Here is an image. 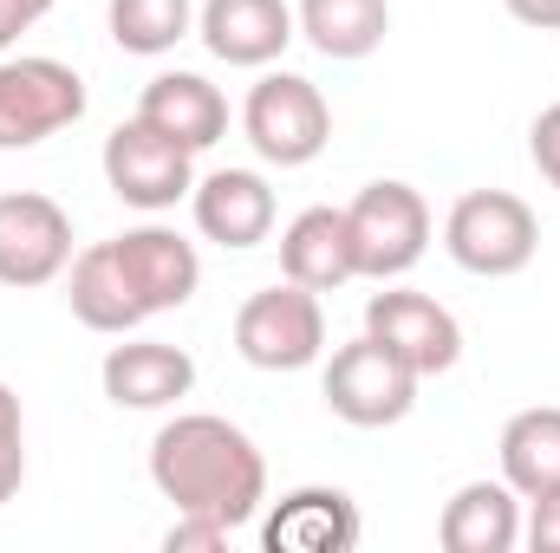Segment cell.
<instances>
[{
	"instance_id": "cell-1",
	"label": "cell",
	"mask_w": 560,
	"mask_h": 553,
	"mask_svg": "<svg viewBox=\"0 0 560 553\" xmlns=\"http://www.w3.org/2000/svg\"><path fill=\"white\" fill-rule=\"evenodd\" d=\"M150 482L176 515L248 528L268 508V456L242 423L215 411H176L150 436Z\"/></svg>"
},
{
	"instance_id": "cell-2",
	"label": "cell",
	"mask_w": 560,
	"mask_h": 553,
	"mask_svg": "<svg viewBox=\"0 0 560 553\" xmlns=\"http://www.w3.org/2000/svg\"><path fill=\"white\" fill-rule=\"evenodd\" d=\"M443 255L476 280H509L541 255V222L509 189H469L443 215Z\"/></svg>"
},
{
	"instance_id": "cell-3",
	"label": "cell",
	"mask_w": 560,
	"mask_h": 553,
	"mask_svg": "<svg viewBox=\"0 0 560 553\" xmlns=\"http://www.w3.org/2000/svg\"><path fill=\"white\" fill-rule=\"evenodd\" d=\"M242 131L255 143L261 163L275 169H300L313 163L326 143H332V105L313 79L300 72H261L248 85V105H242Z\"/></svg>"
},
{
	"instance_id": "cell-4",
	"label": "cell",
	"mask_w": 560,
	"mask_h": 553,
	"mask_svg": "<svg viewBox=\"0 0 560 553\" xmlns=\"http://www.w3.org/2000/svg\"><path fill=\"white\" fill-rule=\"evenodd\" d=\"M418 385H423L418 372L398 352H385L372 332H359L352 345H339L326 358V378H319L326 411L339 416V423H352V430H392V423H405L411 404H418Z\"/></svg>"
},
{
	"instance_id": "cell-5",
	"label": "cell",
	"mask_w": 560,
	"mask_h": 553,
	"mask_svg": "<svg viewBox=\"0 0 560 553\" xmlns=\"http://www.w3.org/2000/svg\"><path fill=\"white\" fill-rule=\"evenodd\" d=\"M235 352L255 372H306V365H319V352H326L319 293L300 286V280H275V286L248 293L242 313H235Z\"/></svg>"
},
{
	"instance_id": "cell-6",
	"label": "cell",
	"mask_w": 560,
	"mask_h": 553,
	"mask_svg": "<svg viewBox=\"0 0 560 553\" xmlns=\"http://www.w3.org/2000/svg\"><path fill=\"white\" fill-rule=\"evenodd\" d=\"M346 228H352V261L359 280H405L430 248V202H423L411 183H365L346 209Z\"/></svg>"
},
{
	"instance_id": "cell-7",
	"label": "cell",
	"mask_w": 560,
	"mask_h": 553,
	"mask_svg": "<svg viewBox=\"0 0 560 553\" xmlns=\"http://www.w3.org/2000/svg\"><path fill=\"white\" fill-rule=\"evenodd\" d=\"M85 118V79L66 59H0V150H33Z\"/></svg>"
},
{
	"instance_id": "cell-8",
	"label": "cell",
	"mask_w": 560,
	"mask_h": 553,
	"mask_svg": "<svg viewBox=\"0 0 560 553\" xmlns=\"http://www.w3.org/2000/svg\"><path fill=\"white\" fill-rule=\"evenodd\" d=\"M105 183H112V196L118 202H131L143 215H163V209H176L189 189H196V150H183L176 138H163V131H150L143 118L131 125H118L112 138H105Z\"/></svg>"
},
{
	"instance_id": "cell-9",
	"label": "cell",
	"mask_w": 560,
	"mask_h": 553,
	"mask_svg": "<svg viewBox=\"0 0 560 553\" xmlns=\"http://www.w3.org/2000/svg\"><path fill=\"white\" fill-rule=\"evenodd\" d=\"M365 332H372L385 352H398L418 378H443V372L463 358V326H456V313H450L443 299H430V293L392 286V280H385V293L365 299Z\"/></svg>"
},
{
	"instance_id": "cell-10",
	"label": "cell",
	"mask_w": 560,
	"mask_h": 553,
	"mask_svg": "<svg viewBox=\"0 0 560 553\" xmlns=\"http://www.w3.org/2000/svg\"><path fill=\"white\" fill-rule=\"evenodd\" d=\"M72 268V215L39 189L0 196V286H46Z\"/></svg>"
},
{
	"instance_id": "cell-11",
	"label": "cell",
	"mask_w": 560,
	"mask_h": 553,
	"mask_svg": "<svg viewBox=\"0 0 560 553\" xmlns=\"http://www.w3.org/2000/svg\"><path fill=\"white\" fill-rule=\"evenodd\" d=\"M112 261H118V274L131 286V299L143 306V319L189 306L196 286H202V255H196V242H183V235L163 228V222H143V228L112 235Z\"/></svg>"
},
{
	"instance_id": "cell-12",
	"label": "cell",
	"mask_w": 560,
	"mask_h": 553,
	"mask_svg": "<svg viewBox=\"0 0 560 553\" xmlns=\"http://www.w3.org/2000/svg\"><path fill=\"white\" fill-rule=\"evenodd\" d=\"M196 39L242 72H268L280 52L300 39L287 0H202L196 7Z\"/></svg>"
},
{
	"instance_id": "cell-13",
	"label": "cell",
	"mask_w": 560,
	"mask_h": 553,
	"mask_svg": "<svg viewBox=\"0 0 560 553\" xmlns=\"http://www.w3.org/2000/svg\"><path fill=\"white\" fill-rule=\"evenodd\" d=\"M98 385L118 411H170L196 391V358L183 345H163V339H125L105 352Z\"/></svg>"
},
{
	"instance_id": "cell-14",
	"label": "cell",
	"mask_w": 560,
	"mask_h": 553,
	"mask_svg": "<svg viewBox=\"0 0 560 553\" xmlns=\"http://www.w3.org/2000/svg\"><path fill=\"white\" fill-rule=\"evenodd\" d=\"M196 228L215 248H261L275 235V189L261 169H209L189 189Z\"/></svg>"
},
{
	"instance_id": "cell-15",
	"label": "cell",
	"mask_w": 560,
	"mask_h": 553,
	"mask_svg": "<svg viewBox=\"0 0 560 553\" xmlns=\"http://www.w3.org/2000/svg\"><path fill=\"white\" fill-rule=\"evenodd\" d=\"M359 534H365V521H359V502L346 489H293L261 521L268 553H352Z\"/></svg>"
},
{
	"instance_id": "cell-16",
	"label": "cell",
	"mask_w": 560,
	"mask_h": 553,
	"mask_svg": "<svg viewBox=\"0 0 560 553\" xmlns=\"http://www.w3.org/2000/svg\"><path fill=\"white\" fill-rule=\"evenodd\" d=\"M138 118L150 131L176 138L183 150H209L229 138V98L202 72H156L138 98Z\"/></svg>"
},
{
	"instance_id": "cell-17",
	"label": "cell",
	"mask_w": 560,
	"mask_h": 553,
	"mask_svg": "<svg viewBox=\"0 0 560 553\" xmlns=\"http://www.w3.org/2000/svg\"><path fill=\"white\" fill-rule=\"evenodd\" d=\"M436 541L450 553H515L522 548V495L502 475L463 482L436 515Z\"/></svg>"
},
{
	"instance_id": "cell-18",
	"label": "cell",
	"mask_w": 560,
	"mask_h": 553,
	"mask_svg": "<svg viewBox=\"0 0 560 553\" xmlns=\"http://www.w3.org/2000/svg\"><path fill=\"white\" fill-rule=\"evenodd\" d=\"M280 274L300 280V286H313V293H332V286L359 280L346 209H300V215L280 228Z\"/></svg>"
},
{
	"instance_id": "cell-19",
	"label": "cell",
	"mask_w": 560,
	"mask_h": 553,
	"mask_svg": "<svg viewBox=\"0 0 560 553\" xmlns=\"http://www.w3.org/2000/svg\"><path fill=\"white\" fill-rule=\"evenodd\" d=\"M293 26L300 39L319 52V59H372L392 33V0H300L293 7Z\"/></svg>"
},
{
	"instance_id": "cell-20",
	"label": "cell",
	"mask_w": 560,
	"mask_h": 553,
	"mask_svg": "<svg viewBox=\"0 0 560 553\" xmlns=\"http://www.w3.org/2000/svg\"><path fill=\"white\" fill-rule=\"evenodd\" d=\"M66 299H72V319L92 326V332L125 339V332L143 326V306L131 299V286H125L118 261H112V242H92V248L72 255V268H66Z\"/></svg>"
},
{
	"instance_id": "cell-21",
	"label": "cell",
	"mask_w": 560,
	"mask_h": 553,
	"mask_svg": "<svg viewBox=\"0 0 560 553\" xmlns=\"http://www.w3.org/2000/svg\"><path fill=\"white\" fill-rule=\"evenodd\" d=\"M495 456H502V482H509L522 502H535V495L560 489V404L515 411L509 423H502Z\"/></svg>"
},
{
	"instance_id": "cell-22",
	"label": "cell",
	"mask_w": 560,
	"mask_h": 553,
	"mask_svg": "<svg viewBox=\"0 0 560 553\" xmlns=\"http://www.w3.org/2000/svg\"><path fill=\"white\" fill-rule=\"evenodd\" d=\"M105 26H112V39L125 52L163 59V52H176L196 33V0H112L105 7Z\"/></svg>"
},
{
	"instance_id": "cell-23",
	"label": "cell",
	"mask_w": 560,
	"mask_h": 553,
	"mask_svg": "<svg viewBox=\"0 0 560 553\" xmlns=\"http://www.w3.org/2000/svg\"><path fill=\"white\" fill-rule=\"evenodd\" d=\"M20 482H26V416L13 385H0V508L20 495Z\"/></svg>"
},
{
	"instance_id": "cell-24",
	"label": "cell",
	"mask_w": 560,
	"mask_h": 553,
	"mask_svg": "<svg viewBox=\"0 0 560 553\" xmlns=\"http://www.w3.org/2000/svg\"><path fill=\"white\" fill-rule=\"evenodd\" d=\"M235 528L222 521H202V515H176V528L163 534V553H209V548H229Z\"/></svg>"
},
{
	"instance_id": "cell-25",
	"label": "cell",
	"mask_w": 560,
	"mask_h": 553,
	"mask_svg": "<svg viewBox=\"0 0 560 553\" xmlns=\"http://www.w3.org/2000/svg\"><path fill=\"white\" fill-rule=\"evenodd\" d=\"M522 541L535 553H560V489L528 502V521H522Z\"/></svg>"
},
{
	"instance_id": "cell-26",
	"label": "cell",
	"mask_w": 560,
	"mask_h": 553,
	"mask_svg": "<svg viewBox=\"0 0 560 553\" xmlns=\"http://www.w3.org/2000/svg\"><path fill=\"white\" fill-rule=\"evenodd\" d=\"M528 156H535V169L560 189V105H548V111L535 118V131H528Z\"/></svg>"
},
{
	"instance_id": "cell-27",
	"label": "cell",
	"mask_w": 560,
	"mask_h": 553,
	"mask_svg": "<svg viewBox=\"0 0 560 553\" xmlns=\"http://www.w3.org/2000/svg\"><path fill=\"white\" fill-rule=\"evenodd\" d=\"M46 13H52V0H0V52H7L20 33H33Z\"/></svg>"
},
{
	"instance_id": "cell-28",
	"label": "cell",
	"mask_w": 560,
	"mask_h": 553,
	"mask_svg": "<svg viewBox=\"0 0 560 553\" xmlns=\"http://www.w3.org/2000/svg\"><path fill=\"white\" fill-rule=\"evenodd\" d=\"M502 7L535 33H560V0H502Z\"/></svg>"
}]
</instances>
